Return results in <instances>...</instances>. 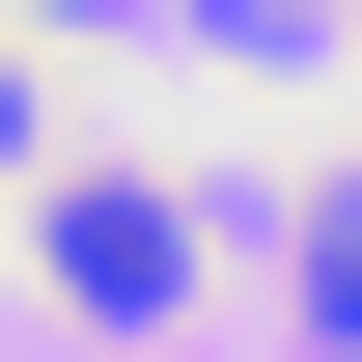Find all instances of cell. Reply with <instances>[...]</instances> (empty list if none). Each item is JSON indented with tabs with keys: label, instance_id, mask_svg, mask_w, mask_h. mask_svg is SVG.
I'll list each match as a JSON object with an SVG mask.
<instances>
[{
	"label": "cell",
	"instance_id": "obj_3",
	"mask_svg": "<svg viewBox=\"0 0 362 362\" xmlns=\"http://www.w3.org/2000/svg\"><path fill=\"white\" fill-rule=\"evenodd\" d=\"M0 168H28V28H0Z\"/></svg>",
	"mask_w": 362,
	"mask_h": 362
},
{
	"label": "cell",
	"instance_id": "obj_2",
	"mask_svg": "<svg viewBox=\"0 0 362 362\" xmlns=\"http://www.w3.org/2000/svg\"><path fill=\"white\" fill-rule=\"evenodd\" d=\"M307 307H334V334H362V195H334V223H307Z\"/></svg>",
	"mask_w": 362,
	"mask_h": 362
},
{
	"label": "cell",
	"instance_id": "obj_1",
	"mask_svg": "<svg viewBox=\"0 0 362 362\" xmlns=\"http://www.w3.org/2000/svg\"><path fill=\"white\" fill-rule=\"evenodd\" d=\"M28 279H56L84 334H139V307H195V223H168V168H56V195H28Z\"/></svg>",
	"mask_w": 362,
	"mask_h": 362
}]
</instances>
